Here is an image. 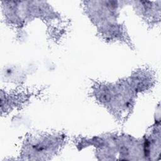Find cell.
I'll list each match as a JSON object with an SVG mask.
<instances>
[{
  "label": "cell",
  "mask_w": 161,
  "mask_h": 161,
  "mask_svg": "<svg viewBox=\"0 0 161 161\" xmlns=\"http://www.w3.org/2000/svg\"><path fill=\"white\" fill-rule=\"evenodd\" d=\"M92 95L118 121L123 123L131 114L138 94L125 79L115 83L95 82L92 86Z\"/></svg>",
  "instance_id": "cell-1"
},
{
  "label": "cell",
  "mask_w": 161,
  "mask_h": 161,
  "mask_svg": "<svg viewBox=\"0 0 161 161\" xmlns=\"http://www.w3.org/2000/svg\"><path fill=\"white\" fill-rule=\"evenodd\" d=\"M136 13L150 26L160 21V1H133Z\"/></svg>",
  "instance_id": "cell-5"
},
{
  "label": "cell",
  "mask_w": 161,
  "mask_h": 161,
  "mask_svg": "<svg viewBox=\"0 0 161 161\" xmlns=\"http://www.w3.org/2000/svg\"><path fill=\"white\" fill-rule=\"evenodd\" d=\"M66 143V136L61 133L31 134L24 140L20 152L21 159L50 160L56 156Z\"/></svg>",
  "instance_id": "cell-3"
},
{
  "label": "cell",
  "mask_w": 161,
  "mask_h": 161,
  "mask_svg": "<svg viewBox=\"0 0 161 161\" xmlns=\"http://www.w3.org/2000/svg\"><path fill=\"white\" fill-rule=\"evenodd\" d=\"M119 1H85L84 10L96 26L100 36L106 41L121 42L132 46L124 25L118 21Z\"/></svg>",
  "instance_id": "cell-2"
},
{
  "label": "cell",
  "mask_w": 161,
  "mask_h": 161,
  "mask_svg": "<svg viewBox=\"0 0 161 161\" xmlns=\"http://www.w3.org/2000/svg\"><path fill=\"white\" fill-rule=\"evenodd\" d=\"M127 79L138 94L149 91L155 82L154 73L148 68H140L135 70Z\"/></svg>",
  "instance_id": "cell-4"
}]
</instances>
